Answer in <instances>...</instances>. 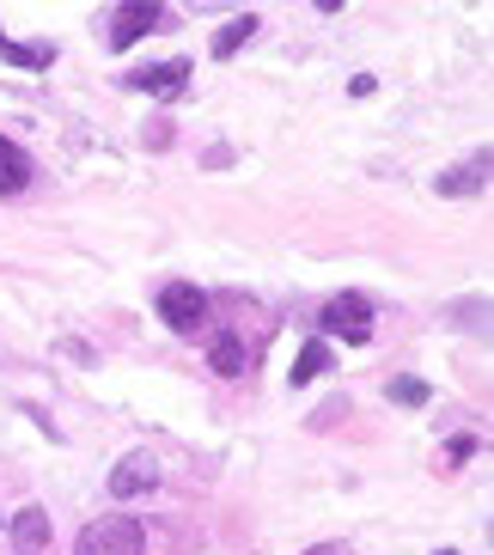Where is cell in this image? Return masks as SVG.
Segmentation results:
<instances>
[{
  "label": "cell",
  "instance_id": "1",
  "mask_svg": "<svg viewBox=\"0 0 494 555\" xmlns=\"http://www.w3.org/2000/svg\"><path fill=\"white\" fill-rule=\"evenodd\" d=\"M147 550V525L129 519V513H110V519H92L74 543V555H141Z\"/></svg>",
  "mask_w": 494,
  "mask_h": 555
},
{
  "label": "cell",
  "instance_id": "2",
  "mask_svg": "<svg viewBox=\"0 0 494 555\" xmlns=\"http://www.w3.org/2000/svg\"><path fill=\"white\" fill-rule=\"evenodd\" d=\"M159 318L178 330V336H196L202 318H208V294H202V287H190V281H171V287L159 294Z\"/></svg>",
  "mask_w": 494,
  "mask_h": 555
},
{
  "label": "cell",
  "instance_id": "3",
  "mask_svg": "<svg viewBox=\"0 0 494 555\" xmlns=\"http://www.w3.org/2000/svg\"><path fill=\"white\" fill-rule=\"evenodd\" d=\"M489 171H494V153L482 147V153H470L464 165H452V171H440V178H433V190H440V196H452V202H464V196H482V190H489Z\"/></svg>",
  "mask_w": 494,
  "mask_h": 555
},
{
  "label": "cell",
  "instance_id": "4",
  "mask_svg": "<svg viewBox=\"0 0 494 555\" xmlns=\"http://www.w3.org/2000/svg\"><path fill=\"white\" fill-rule=\"evenodd\" d=\"M324 330H336L342 343H366L373 336V306H366L361 294H342L324 306Z\"/></svg>",
  "mask_w": 494,
  "mask_h": 555
},
{
  "label": "cell",
  "instance_id": "5",
  "mask_svg": "<svg viewBox=\"0 0 494 555\" xmlns=\"http://www.w3.org/2000/svg\"><path fill=\"white\" fill-rule=\"evenodd\" d=\"M153 25H159V7H153V0H129V7H116V13H110V50H134Z\"/></svg>",
  "mask_w": 494,
  "mask_h": 555
},
{
  "label": "cell",
  "instance_id": "6",
  "mask_svg": "<svg viewBox=\"0 0 494 555\" xmlns=\"http://www.w3.org/2000/svg\"><path fill=\"white\" fill-rule=\"evenodd\" d=\"M122 86H134V92H147V99H178L183 86H190V62H159V67H141V74H129Z\"/></svg>",
  "mask_w": 494,
  "mask_h": 555
},
{
  "label": "cell",
  "instance_id": "7",
  "mask_svg": "<svg viewBox=\"0 0 494 555\" xmlns=\"http://www.w3.org/2000/svg\"><path fill=\"white\" fill-rule=\"evenodd\" d=\"M31 178H37L31 153L18 147V141H6V134H0V196H6V202L25 196V190H31Z\"/></svg>",
  "mask_w": 494,
  "mask_h": 555
},
{
  "label": "cell",
  "instance_id": "8",
  "mask_svg": "<svg viewBox=\"0 0 494 555\" xmlns=\"http://www.w3.org/2000/svg\"><path fill=\"white\" fill-rule=\"evenodd\" d=\"M153 482H159V470H153L147 452H129V457L110 470V494H116V501H134V494H147Z\"/></svg>",
  "mask_w": 494,
  "mask_h": 555
},
{
  "label": "cell",
  "instance_id": "9",
  "mask_svg": "<svg viewBox=\"0 0 494 555\" xmlns=\"http://www.w3.org/2000/svg\"><path fill=\"white\" fill-rule=\"evenodd\" d=\"M6 538H13L18 555H43V550H50V513H43V506H25Z\"/></svg>",
  "mask_w": 494,
  "mask_h": 555
},
{
  "label": "cell",
  "instance_id": "10",
  "mask_svg": "<svg viewBox=\"0 0 494 555\" xmlns=\"http://www.w3.org/2000/svg\"><path fill=\"white\" fill-rule=\"evenodd\" d=\"M329 373V343H306L299 348V360H294V378L287 385H312V378H324Z\"/></svg>",
  "mask_w": 494,
  "mask_h": 555
},
{
  "label": "cell",
  "instance_id": "11",
  "mask_svg": "<svg viewBox=\"0 0 494 555\" xmlns=\"http://www.w3.org/2000/svg\"><path fill=\"white\" fill-rule=\"evenodd\" d=\"M250 37H257V13H245V18H238V25H226V31L214 37V55H220V62H226V55H238V50H245Z\"/></svg>",
  "mask_w": 494,
  "mask_h": 555
},
{
  "label": "cell",
  "instance_id": "12",
  "mask_svg": "<svg viewBox=\"0 0 494 555\" xmlns=\"http://www.w3.org/2000/svg\"><path fill=\"white\" fill-rule=\"evenodd\" d=\"M0 62H13V67H50L55 50L43 43V50H25V43H13V37L0 31Z\"/></svg>",
  "mask_w": 494,
  "mask_h": 555
},
{
  "label": "cell",
  "instance_id": "13",
  "mask_svg": "<svg viewBox=\"0 0 494 555\" xmlns=\"http://www.w3.org/2000/svg\"><path fill=\"white\" fill-rule=\"evenodd\" d=\"M245 343H238V336H226V343H214V373H226V378H238L245 373Z\"/></svg>",
  "mask_w": 494,
  "mask_h": 555
},
{
  "label": "cell",
  "instance_id": "14",
  "mask_svg": "<svg viewBox=\"0 0 494 555\" xmlns=\"http://www.w3.org/2000/svg\"><path fill=\"white\" fill-rule=\"evenodd\" d=\"M385 397H391L396 409H421V403H428V385H421V378H391Z\"/></svg>",
  "mask_w": 494,
  "mask_h": 555
},
{
  "label": "cell",
  "instance_id": "15",
  "mask_svg": "<svg viewBox=\"0 0 494 555\" xmlns=\"http://www.w3.org/2000/svg\"><path fill=\"white\" fill-rule=\"evenodd\" d=\"M452 324H470V330H489V299H464V306L445 311Z\"/></svg>",
  "mask_w": 494,
  "mask_h": 555
},
{
  "label": "cell",
  "instance_id": "16",
  "mask_svg": "<svg viewBox=\"0 0 494 555\" xmlns=\"http://www.w3.org/2000/svg\"><path fill=\"white\" fill-rule=\"evenodd\" d=\"M336 415H348V403H342V397H336V403H324V409H317V415H312V427H329V422H336Z\"/></svg>",
  "mask_w": 494,
  "mask_h": 555
},
{
  "label": "cell",
  "instance_id": "17",
  "mask_svg": "<svg viewBox=\"0 0 494 555\" xmlns=\"http://www.w3.org/2000/svg\"><path fill=\"white\" fill-rule=\"evenodd\" d=\"M147 147H171V122H153V129H147Z\"/></svg>",
  "mask_w": 494,
  "mask_h": 555
},
{
  "label": "cell",
  "instance_id": "18",
  "mask_svg": "<svg viewBox=\"0 0 494 555\" xmlns=\"http://www.w3.org/2000/svg\"><path fill=\"white\" fill-rule=\"evenodd\" d=\"M299 555H348V543H312V550H299Z\"/></svg>",
  "mask_w": 494,
  "mask_h": 555
},
{
  "label": "cell",
  "instance_id": "19",
  "mask_svg": "<svg viewBox=\"0 0 494 555\" xmlns=\"http://www.w3.org/2000/svg\"><path fill=\"white\" fill-rule=\"evenodd\" d=\"M440 555H458V550H440Z\"/></svg>",
  "mask_w": 494,
  "mask_h": 555
}]
</instances>
